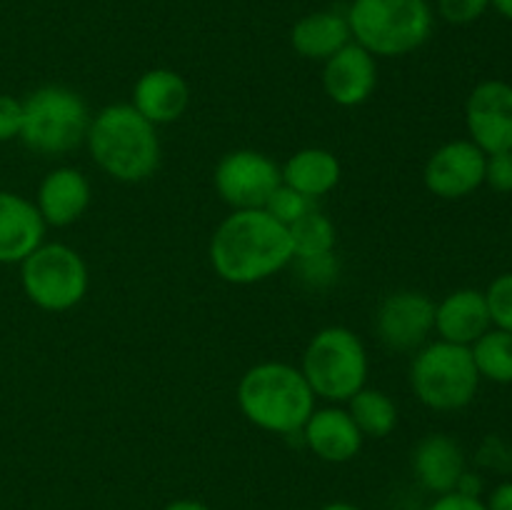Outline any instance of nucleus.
I'll return each mask as SVG.
<instances>
[{"instance_id":"obj_1","label":"nucleus","mask_w":512,"mask_h":510,"mask_svg":"<svg viewBox=\"0 0 512 510\" xmlns=\"http://www.w3.org/2000/svg\"><path fill=\"white\" fill-rule=\"evenodd\" d=\"M210 265L233 285H255L293 263V243L283 223L255 210H233L210 238Z\"/></svg>"},{"instance_id":"obj_2","label":"nucleus","mask_w":512,"mask_h":510,"mask_svg":"<svg viewBox=\"0 0 512 510\" xmlns=\"http://www.w3.org/2000/svg\"><path fill=\"white\" fill-rule=\"evenodd\" d=\"M95 165L120 183H143L160 165L158 128L130 103L105 105L85 135Z\"/></svg>"},{"instance_id":"obj_3","label":"nucleus","mask_w":512,"mask_h":510,"mask_svg":"<svg viewBox=\"0 0 512 510\" xmlns=\"http://www.w3.org/2000/svg\"><path fill=\"white\" fill-rule=\"evenodd\" d=\"M235 398L240 413L255 428L275 435L300 433L315 410V393L303 370L278 360L245 370Z\"/></svg>"},{"instance_id":"obj_4","label":"nucleus","mask_w":512,"mask_h":510,"mask_svg":"<svg viewBox=\"0 0 512 510\" xmlns=\"http://www.w3.org/2000/svg\"><path fill=\"white\" fill-rule=\"evenodd\" d=\"M353 40L375 58H400L423 48L433 35L428 0H353L348 8Z\"/></svg>"},{"instance_id":"obj_5","label":"nucleus","mask_w":512,"mask_h":510,"mask_svg":"<svg viewBox=\"0 0 512 510\" xmlns=\"http://www.w3.org/2000/svg\"><path fill=\"white\" fill-rule=\"evenodd\" d=\"M315 398L348 403L368 383V350L345 325H330L310 338L300 363Z\"/></svg>"},{"instance_id":"obj_6","label":"nucleus","mask_w":512,"mask_h":510,"mask_svg":"<svg viewBox=\"0 0 512 510\" xmlns=\"http://www.w3.org/2000/svg\"><path fill=\"white\" fill-rule=\"evenodd\" d=\"M410 388L420 403L438 413L468 408L480 388V375L470 348L433 340L415 350L410 363Z\"/></svg>"},{"instance_id":"obj_7","label":"nucleus","mask_w":512,"mask_h":510,"mask_svg":"<svg viewBox=\"0 0 512 510\" xmlns=\"http://www.w3.org/2000/svg\"><path fill=\"white\" fill-rule=\"evenodd\" d=\"M88 105L65 85H43L23 100L20 140L40 155H63L85 143L90 128Z\"/></svg>"},{"instance_id":"obj_8","label":"nucleus","mask_w":512,"mask_h":510,"mask_svg":"<svg viewBox=\"0 0 512 510\" xmlns=\"http://www.w3.org/2000/svg\"><path fill=\"white\" fill-rule=\"evenodd\" d=\"M20 283L35 308L65 313L85 298L90 285L83 255L65 243H40L20 263Z\"/></svg>"},{"instance_id":"obj_9","label":"nucleus","mask_w":512,"mask_h":510,"mask_svg":"<svg viewBox=\"0 0 512 510\" xmlns=\"http://www.w3.org/2000/svg\"><path fill=\"white\" fill-rule=\"evenodd\" d=\"M220 200L233 210L263 208L273 190L283 183L280 165L260 150H233L220 158L213 175Z\"/></svg>"},{"instance_id":"obj_10","label":"nucleus","mask_w":512,"mask_h":510,"mask_svg":"<svg viewBox=\"0 0 512 510\" xmlns=\"http://www.w3.org/2000/svg\"><path fill=\"white\" fill-rule=\"evenodd\" d=\"M375 330L390 350L410 353L423 348L435 330V300L420 290H395L380 300Z\"/></svg>"},{"instance_id":"obj_11","label":"nucleus","mask_w":512,"mask_h":510,"mask_svg":"<svg viewBox=\"0 0 512 510\" xmlns=\"http://www.w3.org/2000/svg\"><path fill=\"white\" fill-rule=\"evenodd\" d=\"M488 155L470 138L450 140L430 153L423 168V183L435 198L463 200L485 185Z\"/></svg>"},{"instance_id":"obj_12","label":"nucleus","mask_w":512,"mask_h":510,"mask_svg":"<svg viewBox=\"0 0 512 510\" xmlns=\"http://www.w3.org/2000/svg\"><path fill=\"white\" fill-rule=\"evenodd\" d=\"M465 128L485 155L512 150V85L483 80L465 100Z\"/></svg>"},{"instance_id":"obj_13","label":"nucleus","mask_w":512,"mask_h":510,"mask_svg":"<svg viewBox=\"0 0 512 510\" xmlns=\"http://www.w3.org/2000/svg\"><path fill=\"white\" fill-rule=\"evenodd\" d=\"M375 88H378V58L355 40L325 60L323 90L340 108H358L370 100Z\"/></svg>"},{"instance_id":"obj_14","label":"nucleus","mask_w":512,"mask_h":510,"mask_svg":"<svg viewBox=\"0 0 512 510\" xmlns=\"http://www.w3.org/2000/svg\"><path fill=\"white\" fill-rule=\"evenodd\" d=\"M45 220L33 200L0 190V263H23L45 243Z\"/></svg>"},{"instance_id":"obj_15","label":"nucleus","mask_w":512,"mask_h":510,"mask_svg":"<svg viewBox=\"0 0 512 510\" xmlns=\"http://www.w3.org/2000/svg\"><path fill=\"white\" fill-rule=\"evenodd\" d=\"M90 198H93L90 180L78 168L63 165V168L50 170L40 180L38 195H35L33 203L38 205L45 225L68 228L75 220L83 218L85 210L90 208Z\"/></svg>"},{"instance_id":"obj_16","label":"nucleus","mask_w":512,"mask_h":510,"mask_svg":"<svg viewBox=\"0 0 512 510\" xmlns=\"http://www.w3.org/2000/svg\"><path fill=\"white\" fill-rule=\"evenodd\" d=\"M413 473L425 490L435 495L453 493L458 480L468 470L463 445L445 433H430L413 448Z\"/></svg>"},{"instance_id":"obj_17","label":"nucleus","mask_w":512,"mask_h":510,"mask_svg":"<svg viewBox=\"0 0 512 510\" xmlns=\"http://www.w3.org/2000/svg\"><path fill=\"white\" fill-rule=\"evenodd\" d=\"M130 105L158 128V125H168L183 118V113L190 105V88L183 75L175 73V70H145L135 80Z\"/></svg>"},{"instance_id":"obj_18","label":"nucleus","mask_w":512,"mask_h":510,"mask_svg":"<svg viewBox=\"0 0 512 510\" xmlns=\"http://www.w3.org/2000/svg\"><path fill=\"white\" fill-rule=\"evenodd\" d=\"M300 435L303 443L325 463H348L360 453L365 440L348 410L335 405L315 408Z\"/></svg>"},{"instance_id":"obj_19","label":"nucleus","mask_w":512,"mask_h":510,"mask_svg":"<svg viewBox=\"0 0 512 510\" xmlns=\"http://www.w3.org/2000/svg\"><path fill=\"white\" fill-rule=\"evenodd\" d=\"M493 328L483 290L458 288L435 303V333L440 340L455 345H470Z\"/></svg>"},{"instance_id":"obj_20","label":"nucleus","mask_w":512,"mask_h":510,"mask_svg":"<svg viewBox=\"0 0 512 510\" xmlns=\"http://www.w3.org/2000/svg\"><path fill=\"white\" fill-rule=\"evenodd\" d=\"M348 43H353L348 15L338 10H318L305 15L290 30V45L305 60L325 63Z\"/></svg>"},{"instance_id":"obj_21","label":"nucleus","mask_w":512,"mask_h":510,"mask_svg":"<svg viewBox=\"0 0 512 510\" xmlns=\"http://www.w3.org/2000/svg\"><path fill=\"white\" fill-rule=\"evenodd\" d=\"M340 160L325 148H303L280 165L283 183L310 200H318L340 183Z\"/></svg>"},{"instance_id":"obj_22","label":"nucleus","mask_w":512,"mask_h":510,"mask_svg":"<svg viewBox=\"0 0 512 510\" xmlns=\"http://www.w3.org/2000/svg\"><path fill=\"white\" fill-rule=\"evenodd\" d=\"M348 413L363 438H385L398 425V405L385 390L363 388L348 400Z\"/></svg>"},{"instance_id":"obj_23","label":"nucleus","mask_w":512,"mask_h":510,"mask_svg":"<svg viewBox=\"0 0 512 510\" xmlns=\"http://www.w3.org/2000/svg\"><path fill=\"white\" fill-rule=\"evenodd\" d=\"M475 368L480 380H490L498 385H512V333L500 328H490L480 335L473 345Z\"/></svg>"},{"instance_id":"obj_24","label":"nucleus","mask_w":512,"mask_h":510,"mask_svg":"<svg viewBox=\"0 0 512 510\" xmlns=\"http://www.w3.org/2000/svg\"><path fill=\"white\" fill-rule=\"evenodd\" d=\"M290 243H293V258H310V255L333 253L338 243V233L328 215L310 210L303 218L295 220L288 228Z\"/></svg>"},{"instance_id":"obj_25","label":"nucleus","mask_w":512,"mask_h":510,"mask_svg":"<svg viewBox=\"0 0 512 510\" xmlns=\"http://www.w3.org/2000/svg\"><path fill=\"white\" fill-rule=\"evenodd\" d=\"M313 203L315 200L305 198V195H300L298 190H293L290 185L280 183L278 188L273 190V195L268 198V203L263 205V210L273 215L278 223H283L285 228H290L295 220H300L305 213H310V210L315 208Z\"/></svg>"},{"instance_id":"obj_26","label":"nucleus","mask_w":512,"mask_h":510,"mask_svg":"<svg viewBox=\"0 0 512 510\" xmlns=\"http://www.w3.org/2000/svg\"><path fill=\"white\" fill-rule=\"evenodd\" d=\"M295 273L303 285H308L310 290H325L338 280L340 263L335 258V253L325 255H310V258H293Z\"/></svg>"},{"instance_id":"obj_27","label":"nucleus","mask_w":512,"mask_h":510,"mask_svg":"<svg viewBox=\"0 0 512 510\" xmlns=\"http://www.w3.org/2000/svg\"><path fill=\"white\" fill-rule=\"evenodd\" d=\"M485 303H488L493 328L512 333V273L498 275L488 285V290H485Z\"/></svg>"},{"instance_id":"obj_28","label":"nucleus","mask_w":512,"mask_h":510,"mask_svg":"<svg viewBox=\"0 0 512 510\" xmlns=\"http://www.w3.org/2000/svg\"><path fill=\"white\" fill-rule=\"evenodd\" d=\"M490 0H438V15L450 25H470L485 15Z\"/></svg>"},{"instance_id":"obj_29","label":"nucleus","mask_w":512,"mask_h":510,"mask_svg":"<svg viewBox=\"0 0 512 510\" xmlns=\"http://www.w3.org/2000/svg\"><path fill=\"white\" fill-rule=\"evenodd\" d=\"M485 185H490L495 193H512V150L485 158Z\"/></svg>"},{"instance_id":"obj_30","label":"nucleus","mask_w":512,"mask_h":510,"mask_svg":"<svg viewBox=\"0 0 512 510\" xmlns=\"http://www.w3.org/2000/svg\"><path fill=\"white\" fill-rule=\"evenodd\" d=\"M20 125H23V100L0 95V143L20 138Z\"/></svg>"},{"instance_id":"obj_31","label":"nucleus","mask_w":512,"mask_h":510,"mask_svg":"<svg viewBox=\"0 0 512 510\" xmlns=\"http://www.w3.org/2000/svg\"><path fill=\"white\" fill-rule=\"evenodd\" d=\"M428 510H488V505H485L483 498H470V495L453 490V493L438 495L428 505Z\"/></svg>"},{"instance_id":"obj_32","label":"nucleus","mask_w":512,"mask_h":510,"mask_svg":"<svg viewBox=\"0 0 512 510\" xmlns=\"http://www.w3.org/2000/svg\"><path fill=\"white\" fill-rule=\"evenodd\" d=\"M485 505H488V510H512V480H503L500 485H495Z\"/></svg>"},{"instance_id":"obj_33","label":"nucleus","mask_w":512,"mask_h":510,"mask_svg":"<svg viewBox=\"0 0 512 510\" xmlns=\"http://www.w3.org/2000/svg\"><path fill=\"white\" fill-rule=\"evenodd\" d=\"M493 443H495V450H498V453H495V458L498 460H505V463H508V460L512 458V450H510V445L508 443H503V440L500 438H493ZM490 448L488 445H483V450H480V460H483L485 465H488V468H498V470H503L505 465L503 463H495L493 458H490Z\"/></svg>"},{"instance_id":"obj_34","label":"nucleus","mask_w":512,"mask_h":510,"mask_svg":"<svg viewBox=\"0 0 512 510\" xmlns=\"http://www.w3.org/2000/svg\"><path fill=\"white\" fill-rule=\"evenodd\" d=\"M455 490L463 495H470V498H480V495H483V478H480L478 473H473V470H465Z\"/></svg>"},{"instance_id":"obj_35","label":"nucleus","mask_w":512,"mask_h":510,"mask_svg":"<svg viewBox=\"0 0 512 510\" xmlns=\"http://www.w3.org/2000/svg\"><path fill=\"white\" fill-rule=\"evenodd\" d=\"M163 510H213L210 505L200 503V500H193V498H180V500H173V503L165 505Z\"/></svg>"},{"instance_id":"obj_36","label":"nucleus","mask_w":512,"mask_h":510,"mask_svg":"<svg viewBox=\"0 0 512 510\" xmlns=\"http://www.w3.org/2000/svg\"><path fill=\"white\" fill-rule=\"evenodd\" d=\"M490 5H493L503 18L512 20V0H490Z\"/></svg>"},{"instance_id":"obj_37","label":"nucleus","mask_w":512,"mask_h":510,"mask_svg":"<svg viewBox=\"0 0 512 510\" xmlns=\"http://www.w3.org/2000/svg\"><path fill=\"white\" fill-rule=\"evenodd\" d=\"M320 510H363V508H358V505H353V503H343V500H335V503L323 505Z\"/></svg>"}]
</instances>
